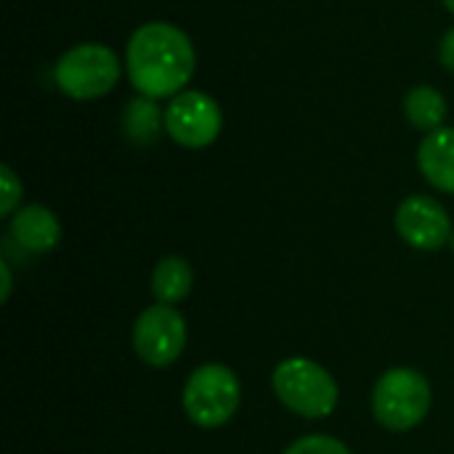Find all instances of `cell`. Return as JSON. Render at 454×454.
I'll return each instance as SVG.
<instances>
[{"label":"cell","mask_w":454,"mask_h":454,"mask_svg":"<svg viewBox=\"0 0 454 454\" xmlns=\"http://www.w3.org/2000/svg\"><path fill=\"white\" fill-rule=\"evenodd\" d=\"M271 388L290 412L309 420L330 418L340 399L335 378L319 362L306 356L279 362L271 375Z\"/></svg>","instance_id":"2"},{"label":"cell","mask_w":454,"mask_h":454,"mask_svg":"<svg viewBox=\"0 0 454 454\" xmlns=\"http://www.w3.org/2000/svg\"><path fill=\"white\" fill-rule=\"evenodd\" d=\"M194 287L192 263L181 255H165L152 271V295L162 306H176L189 298Z\"/></svg>","instance_id":"11"},{"label":"cell","mask_w":454,"mask_h":454,"mask_svg":"<svg viewBox=\"0 0 454 454\" xmlns=\"http://www.w3.org/2000/svg\"><path fill=\"white\" fill-rule=\"evenodd\" d=\"M418 168L434 189L454 194V128L426 133L418 146Z\"/></svg>","instance_id":"10"},{"label":"cell","mask_w":454,"mask_h":454,"mask_svg":"<svg viewBox=\"0 0 454 454\" xmlns=\"http://www.w3.org/2000/svg\"><path fill=\"white\" fill-rule=\"evenodd\" d=\"M439 59H442V64L454 72V27L442 37V45H439Z\"/></svg>","instance_id":"16"},{"label":"cell","mask_w":454,"mask_h":454,"mask_svg":"<svg viewBox=\"0 0 454 454\" xmlns=\"http://www.w3.org/2000/svg\"><path fill=\"white\" fill-rule=\"evenodd\" d=\"M431 383L412 367H394L383 372L372 388V415L394 434L418 428L431 410Z\"/></svg>","instance_id":"3"},{"label":"cell","mask_w":454,"mask_h":454,"mask_svg":"<svg viewBox=\"0 0 454 454\" xmlns=\"http://www.w3.org/2000/svg\"><path fill=\"white\" fill-rule=\"evenodd\" d=\"M285 454H351V450L343 444V442H338V439H333V436H303V439H298V442H293Z\"/></svg>","instance_id":"14"},{"label":"cell","mask_w":454,"mask_h":454,"mask_svg":"<svg viewBox=\"0 0 454 454\" xmlns=\"http://www.w3.org/2000/svg\"><path fill=\"white\" fill-rule=\"evenodd\" d=\"M242 386L234 370L226 364L210 362L197 367L184 386V412L200 428H221L239 410Z\"/></svg>","instance_id":"4"},{"label":"cell","mask_w":454,"mask_h":454,"mask_svg":"<svg viewBox=\"0 0 454 454\" xmlns=\"http://www.w3.org/2000/svg\"><path fill=\"white\" fill-rule=\"evenodd\" d=\"M122 67L112 48L101 43H82L69 48L56 61V85L77 101H93L106 96L120 82Z\"/></svg>","instance_id":"5"},{"label":"cell","mask_w":454,"mask_h":454,"mask_svg":"<svg viewBox=\"0 0 454 454\" xmlns=\"http://www.w3.org/2000/svg\"><path fill=\"white\" fill-rule=\"evenodd\" d=\"M133 348L149 367L173 364L186 348V319L176 306H149L133 325Z\"/></svg>","instance_id":"6"},{"label":"cell","mask_w":454,"mask_h":454,"mask_svg":"<svg viewBox=\"0 0 454 454\" xmlns=\"http://www.w3.org/2000/svg\"><path fill=\"white\" fill-rule=\"evenodd\" d=\"M0 274H3V290H0V301L11 298V287H13V277H11V266L5 261H0Z\"/></svg>","instance_id":"17"},{"label":"cell","mask_w":454,"mask_h":454,"mask_svg":"<svg viewBox=\"0 0 454 454\" xmlns=\"http://www.w3.org/2000/svg\"><path fill=\"white\" fill-rule=\"evenodd\" d=\"M128 77L146 98L178 96L194 74V45L189 35L168 21L141 24L125 48Z\"/></svg>","instance_id":"1"},{"label":"cell","mask_w":454,"mask_h":454,"mask_svg":"<svg viewBox=\"0 0 454 454\" xmlns=\"http://www.w3.org/2000/svg\"><path fill=\"white\" fill-rule=\"evenodd\" d=\"M0 186H3V200H0V215H13L19 202H21V181L11 170V165L0 168Z\"/></svg>","instance_id":"15"},{"label":"cell","mask_w":454,"mask_h":454,"mask_svg":"<svg viewBox=\"0 0 454 454\" xmlns=\"http://www.w3.org/2000/svg\"><path fill=\"white\" fill-rule=\"evenodd\" d=\"M404 114H407V120L418 130L434 133V130L444 128V120H447V98L442 96V90H436L431 85H418L404 98Z\"/></svg>","instance_id":"12"},{"label":"cell","mask_w":454,"mask_h":454,"mask_svg":"<svg viewBox=\"0 0 454 454\" xmlns=\"http://www.w3.org/2000/svg\"><path fill=\"white\" fill-rule=\"evenodd\" d=\"M11 237L29 253L43 255L51 253L61 239V223L59 218L43 207V205H27L13 213L11 221Z\"/></svg>","instance_id":"9"},{"label":"cell","mask_w":454,"mask_h":454,"mask_svg":"<svg viewBox=\"0 0 454 454\" xmlns=\"http://www.w3.org/2000/svg\"><path fill=\"white\" fill-rule=\"evenodd\" d=\"M450 247H452V253H454V234H452V239H450Z\"/></svg>","instance_id":"19"},{"label":"cell","mask_w":454,"mask_h":454,"mask_svg":"<svg viewBox=\"0 0 454 454\" xmlns=\"http://www.w3.org/2000/svg\"><path fill=\"white\" fill-rule=\"evenodd\" d=\"M221 106L202 90H184L173 96L170 106L165 109V130L178 146L205 149L221 136Z\"/></svg>","instance_id":"7"},{"label":"cell","mask_w":454,"mask_h":454,"mask_svg":"<svg viewBox=\"0 0 454 454\" xmlns=\"http://www.w3.org/2000/svg\"><path fill=\"white\" fill-rule=\"evenodd\" d=\"M162 128H165V112H160L154 98L146 96L133 98L122 112V130L138 146L154 144Z\"/></svg>","instance_id":"13"},{"label":"cell","mask_w":454,"mask_h":454,"mask_svg":"<svg viewBox=\"0 0 454 454\" xmlns=\"http://www.w3.org/2000/svg\"><path fill=\"white\" fill-rule=\"evenodd\" d=\"M442 3L447 5V11H452V13H454V0H442Z\"/></svg>","instance_id":"18"},{"label":"cell","mask_w":454,"mask_h":454,"mask_svg":"<svg viewBox=\"0 0 454 454\" xmlns=\"http://www.w3.org/2000/svg\"><path fill=\"white\" fill-rule=\"evenodd\" d=\"M396 231L415 250H442L452 239V221L447 207L426 194H412L396 207Z\"/></svg>","instance_id":"8"}]
</instances>
